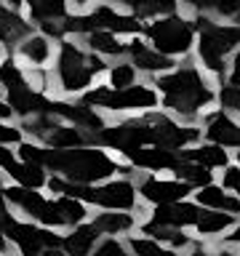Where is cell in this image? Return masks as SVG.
I'll return each instance as SVG.
<instances>
[{"mask_svg": "<svg viewBox=\"0 0 240 256\" xmlns=\"http://www.w3.org/2000/svg\"><path fill=\"white\" fill-rule=\"evenodd\" d=\"M158 94H163V104L174 115L195 118L200 110H206L214 102V91L200 75L198 67H176L155 80Z\"/></svg>", "mask_w": 240, "mask_h": 256, "instance_id": "1", "label": "cell"}, {"mask_svg": "<svg viewBox=\"0 0 240 256\" xmlns=\"http://www.w3.org/2000/svg\"><path fill=\"white\" fill-rule=\"evenodd\" d=\"M54 168L62 179L78 182V184H91L99 179H107L110 174L118 171V163L107 152L102 150H48L46 163Z\"/></svg>", "mask_w": 240, "mask_h": 256, "instance_id": "2", "label": "cell"}, {"mask_svg": "<svg viewBox=\"0 0 240 256\" xmlns=\"http://www.w3.org/2000/svg\"><path fill=\"white\" fill-rule=\"evenodd\" d=\"M192 30L200 32L198 56L203 62V67L208 72H214V75H222L227 54L240 43V27H235V24H219V22L208 19V16H198Z\"/></svg>", "mask_w": 240, "mask_h": 256, "instance_id": "3", "label": "cell"}, {"mask_svg": "<svg viewBox=\"0 0 240 256\" xmlns=\"http://www.w3.org/2000/svg\"><path fill=\"white\" fill-rule=\"evenodd\" d=\"M104 72V62L99 56L86 54L75 43H62L59 48V64H56V78L59 86L67 94H80L91 86V80Z\"/></svg>", "mask_w": 240, "mask_h": 256, "instance_id": "4", "label": "cell"}, {"mask_svg": "<svg viewBox=\"0 0 240 256\" xmlns=\"http://www.w3.org/2000/svg\"><path fill=\"white\" fill-rule=\"evenodd\" d=\"M0 83L6 86L8 91V107L11 112L22 118H32V115H46L51 110V99H46L43 94H38L35 88L27 83L24 72L16 67L14 59H8L3 67H0Z\"/></svg>", "mask_w": 240, "mask_h": 256, "instance_id": "5", "label": "cell"}, {"mask_svg": "<svg viewBox=\"0 0 240 256\" xmlns=\"http://www.w3.org/2000/svg\"><path fill=\"white\" fill-rule=\"evenodd\" d=\"M147 38L152 48L163 56H184L195 43V30L187 19L176 14L160 16L158 22H152L147 27Z\"/></svg>", "mask_w": 240, "mask_h": 256, "instance_id": "6", "label": "cell"}, {"mask_svg": "<svg viewBox=\"0 0 240 256\" xmlns=\"http://www.w3.org/2000/svg\"><path fill=\"white\" fill-rule=\"evenodd\" d=\"M86 107H102V110H150L158 107V91L150 86H128V88H96L88 91L83 99Z\"/></svg>", "mask_w": 240, "mask_h": 256, "instance_id": "7", "label": "cell"}, {"mask_svg": "<svg viewBox=\"0 0 240 256\" xmlns=\"http://www.w3.org/2000/svg\"><path fill=\"white\" fill-rule=\"evenodd\" d=\"M0 230H3L8 243H14L16 248H19L22 256H38L43 248L62 246V238L54 235L51 230H40L32 222H19V219H14L11 214L0 222Z\"/></svg>", "mask_w": 240, "mask_h": 256, "instance_id": "8", "label": "cell"}, {"mask_svg": "<svg viewBox=\"0 0 240 256\" xmlns=\"http://www.w3.org/2000/svg\"><path fill=\"white\" fill-rule=\"evenodd\" d=\"M3 195H6V200H11L16 208H22L30 219H38L43 227H62V216L56 211V203L54 200H46L40 192L14 184V187L3 190Z\"/></svg>", "mask_w": 240, "mask_h": 256, "instance_id": "9", "label": "cell"}, {"mask_svg": "<svg viewBox=\"0 0 240 256\" xmlns=\"http://www.w3.org/2000/svg\"><path fill=\"white\" fill-rule=\"evenodd\" d=\"M144 123H147V134H150L147 147H163V150L179 152L182 147H187L190 142H195L200 136L198 128H182L166 115H147Z\"/></svg>", "mask_w": 240, "mask_h": 256, "instance_id": "10", "label": "cell"}, {"mask_svg": "<svg viewBox=\"0 0 240 256\" xmlns=\"http://www.w3.org/2000/svg\"><path fill=\"white\" fill-rule=\"evenodd\" d=\"M102 144H107L110 150H118L123 155H134L139 147H147L150 144V134H147V123L144 118L139 120H123L118 126H110V128H102L99 136H96Z\"/></svg>", "mask_w": 240, "mask_h": 256, "instance_id": "11", "label": "cell"}, {"mask_svg": "<svg viewBox=\"0 0 240 256\" xmlns=\"http://www.w3.org/2000/svg\"><path fill=\"white\" fill-rule=\"evenodd\" d=\"M91 203L110 208V211H131L136 206V187L128 179H118L102 187H94V198Z\"/></svg>", "mask_w": 240, "mask_h": 256, "instance_id": "12", "label": "cell"}, {"mask_svg": "<svg viewBox=\"0 0 240 256\" xmlns=\"http://www.w3.org/2000/svg\"><path fill=\"white\" fill-rule=\"evenodd\" d=\"M200 208L192 206V203H166V206H158V211L152 214V227H171V230H182V227H190L200 219Z\"/></svg>", "mask_w": 240, "mask_h": 256, "instance_id": "13", "label": "cell"}, {"mask_svg": "<svg viewBox=\"0 0 240 256\" xmlns=\"http://www.w3.org/2000/svg\"><path fill=\"white\" fill-rule=\"evenodd\" d=\"M139 192L144 200L155 206H166V203H179V200L187 198L190 187L182 182H168V179H144L139 184Z\"/></svg>", "mask_w": 240, "mask_h": 256, "instance_id": "14", "label": "cell"}, {"mask_svg": "<svg viewBox=\"0 0 240 256\" xmlns=\"http://www.w3.org/2000/svg\"><path fill=\"white\" fill-rule=\"evenodd\" d=\"M48 115H59L64 120H70L75 128H88V131L99 134L104 123L99 118V112L94 107H86V104H67V102H51V110Z\"/></svg>", "mask_w": 240, "mask_h": 256, "instance_id": "15", "label": "cell"}, {"mask_svg": "<svg viewBox=\"0 0 240 256\" xmlns=\"http://www.w3.org/2000/svg\"><path fill=\"white\" fill-rule=\"evenodd\" d=\"M94 19L99 24V30H107V32H123V35H136V32H142V22L136 19L131 14H120L115 11L112 6H99L94 11Z\"/></svg>", "mask_w": 240, "mask_h": 256, "instance_id": "16", "label": "cell"}, {"mask_svg": "<svg viewBox=\"0 0 240 256\" xmlns=\"http://www.w3.org/2000/svg\"><path fill=\"white\" fill-rule=\"evenodd\" d=\"M206 136L219 147H240V123H235L227 112H216L208 118Z\"/></svg>", "mask_w": 240, "mask_h": 256, "instance_id": "17", "label": "cell"}, {"mask_svg": "<svg viewBox=\"0 0 240 256\" xmlns=\"http://www.w3.org/2000/svg\"><path fill=\"white\" fill-rule=\"evenodd\" d=\"M126 51L131 54L134 59V67L136 70H144V72H166V70H174V62L171 56H163L158 54L155 48H150L147 43H139V40H134V43L126 46Z\"/></svg>", "mask_w": 240, "mask_h": 256, "instance_id": "18", "label": "cell"}, {"mask_svg": "<svg viewBox=\"0 0 240 256\" xmlns=\"http://www.w3.org/2000/svg\"><path fill=\"white\" fill-rule=\"evenodd\" d=\"M179 152L163 150V147H139L131 155V163L139 168H150V171H174L179 163Z\"/></svg>", "mask_w": 240, "mask_h": 256, "instance_id": "19", "label": "cell"}, {"mask_svg": "<svg viewBox=\"0 0 240 256\" xmlns=\"http://www.w3.org/2000/svg\"><path fill=\"white\" fill-rule=\"evenodd\" d=\"M115 6H123L131 11L136 19H147V16H168L179 8V0H112Z\"/></svg>", "mask_w": 240, "mask_h": 256, "instance_id": "20", "label": "cell"}, {"mask_svg": "<svg viewBox=\"0 0 240 256\" xmlns=\"http://www.w3.org/2000/svg\"><path fill=\"white\" fill-rule=\"evenodd\" d=\"M96 238H99V230H96L94 224L75 227L72 235H67L62 240L64 254H67V256H91V248L96 246Z\"/></svg>", "mask_w": 240, "mask_h": 256, "instance_id": "21", "label": "cell"}, {"mask_svg": "<svg viewBox=\"0 0 240 256\" xmlns=\"http://www.w3.org/2000/svg\"><path fill=\"white\" fill-rule=\"evenodd\" d=\"M179 158L200 163L206 168H227V150L219 147V144H203V147H195V150H184Z\"/></svg>", "mask_w": 240, "mask_h": 256, "instance_id": "22", "label": "cell"}, {"mask_svg": "<svg viewBox=\"0 0 240 256\" xmlns=\"http://www.w3.org/2000/svg\"><path fill=\"white\" fill-rule=\"evenodd\" d=\"M198 203L200 206H208V208H216V211H230V214H240V200L230 198L224 187H214V184H206L200 187L198 192Z\"/></svg>", "mask_w": 240, "mask_h": 256, "instance_id": "23", "label": "cell"}, {"mask_svg": "<svg viewBox=\"0 0 240 256\" xmlns=\"http://www.w3.org/2000/svg\"><path fill=\"white\" fill-rule=\"evenodd\" d=\"M46 142H48V147H54V150H75V147L88 142V136L75 126H59L56 123L51 128V134L46 136Z\"/></svg>", "mask_w": 240, "mask_h": 256, "instance_id": "24", "label": "cell"}, {"mask_svg": "<svg viewBox=\"0 0 240 256\" xmlns=\"http://www.w3.org/2000/svg\"><path fill=\"white\" fill-rule=\"evenodd\" d=\"M8 176L19 184V187H27V190H38L46 184V171L43 166H32V163H14L8 166Z\"/></svg>", "mask_w": 240, "mask_h": 256, "instance_id": "25", "label": "cell"}, {"mask_svg": "<svg viewBox=\"0 0 240 256\" xmlns=\"http://www.w3.org/2000/svg\"><path fill=\"white\" fill-rule=\"evenodd\" d=\"M182 6L192 11L227 16V19H240V0H182Z\"/></svg>", "mask_w": 240, "mask_h": 256, "instance_id": "26", "label": "cell"}, {"mask_svg": "<svg viewBox=\"0 0 240 256\" xmlns=\"http://www.w3.org/2000/svg\"><path fill=\"white\" fill-rule=\"evenodd\" d=\"M30 32H32V27L22 19L19 14H14V11H8V8L0 6V40L16 43L19 38H27Z\"/></svg>", "mask_w": 240, "mask_h": 256, "instance_id": "27", "label": "cell"}, {"mask_svg": "<svg viewBox=\"0 0 240 256\" xmlns=\"http://www.w3.org/2000/svg\"><path fill=\"white\" fill-rule=\"evenodd\" d=\"M30 3V16L32 22L46 24L67 16V0H27Z\"/></svg>", "mask_w": 240, "mask_h": 256, "instance_id": "28", "label": "cell"}, {"mask_svg": "<svg viewBox=\"0 0 240 256\" xmlns=\"http://www.w3.org/2000/svg\"><path fill=\"white\" fill-rule=\"evenodd\" d=\"M174 174H176V179L182 184H187V187H206V184H211V179H214L206 166L192 163V160H179L174 168Z\"/></svg>", "mask_w": 240, "mask_h": 256, "instance_id": "29", "label": "cell"}, {"mask_svg": "<svg viewBox=\"0 0 240 256\" xmlns=\"http://www.w3.org/2000/svg\"><path fill=\"white\" fill-rule=\"evenodd\" d=\"M86 40H88V48H91L94 54H102V56H120V54H126V46L120 43L112 32H107V30L88 32Z\"/></svg>", "mask_w": 240, "mask_h": 256, "instance_id": "30", "label": "cell"}, {"mask_svg": "<svg viewBox=\"0 0 240 256\" xmlns=\"http://www.w3.org/2000/svg\"><path fill=\"white\" fill-rule=\"evenodd\" d=\"M19 54H22L30 64L40 67V64H46L48 56H51V43H48V38H43V35H30V38L22 43Z\"/></svg>", "mask_w": 240, "mask_h": 256, "instance_id": "31", "label": "cell"}, {"mask_svg": "<svg viewBox=\"0 0 240 256\" xmlns=\"http://www.w3.org/2000/svg\"><path fill=\"white\" fill-rule=\"evenodd\" d=\"M56 203V211H59L62 216V224H80L86 219V203L83 200H75V198H67V195H62L59 200H54Z\"/></svg>", "mask_w": 240, "mask_h": 256, "instance_id": "32", "label": "cell"}, {"mask_svg": "<svg viewBox=\"0 0 240 256\" xmlns=\"http://www.w3.org/2000/svg\"><path fill=\"white\" fill-rule=\"evenodd\" d=\"M99 232H107V235H118V232H126V230H131L134 227V219L128 214H102V216H96V219L91 222Z\"/></svg>", "mask_w": 240, "mask_h": 256, "instance_id": "33", "label": "cell"}, {"mask_svg": "<svg viewBox=\"0 0 240 256\" xmlns=\"http://www.w3.org/2000/svg\"><path fill=\"white\" fill-rule=\"evenodd\" d=\"M232 224V214H200V219L195 222V227L200 235H219Z\"/></svg>", "mask_w": 240, "mask_h": 256, "instance_id": "34", "label": "cell"}, {"mask_svg": "<svg viewBox=\"0 0 240 256\" xmlns=\"http://www.w3.org/2000/svg\"><path fill=\"white\" fill-rule=\"evenodd\" d=\"M131 248L136 256H176V251L160 248V243L152 238H131Z\"/></svg>", "mask_w": 240, "mask_h": 256, "instance_id": "35", "label": "cell"}, {"mask_svg": "<svg viewBox=\"0 0 240 256\" xmlns=\"http://www.w3.org/2000/svg\"><path fill=\"white\" fill-rule=\"evenodd\" d=\"M136 83V67L134 64H115L110 70V88H128Z\"/></svg>", "mask_w": 240, "mask_h": 256, "instance_id": "36", "label": "cell"}, {"mask_svg": "<svg viewBox=\"0 0 240 256\" xmlns=\"http://www.w3.org/2000/svg\"><path fill=\"white\" fill-rule=\"evenodd\" d=\"M19 155H22V163L43 166V163H46L48 150H43L40 144H30V142H24V144H19Z\"/></svg>", "mask_w": 240, "mask_h": 256, "instance_id": "37", "label": "cell"}, {"mask_svg": "<svg viewBox=\"0 0 240 256\" xmlns=\"http://www.w3.org/2000/svg\"><path fill=\"white\" fill-rule=\"evenodd\" d=\"M219 102L224 110H232L240 115V86H224L219 91Z\"/></svg>", "mask_w": 240, "mask_h": 256, "instance_id": "38", "label": "cell"}, {"mask_svg": "<svg viewBox=\"0 0 240 256\" xmlns=\"http://www.w3.org/2000/svg\"><path fill=\"white\" fill-rule=\"evenodd\" d=\"M91 256H128V254L118 240H104V243L96 248V254H91Z\"/></svg>", "mask_w": 240, "mask_h": 256, "instance_id": "39", "label": "cell"}, {"mask_svg": "<svg viewBox=\"0 0 240 256\" xmlns=\"http://www.w3.org/2000/svg\"><path fill=\"white\" fill-rule=\"evenodd\" d=\"M222 184H224L227 190H235L238 195H240V168H227V171H224Z\"/></svg>", "mask_w": 240, "mask_h": 256, "instance_id": "40", "label": "cell"}, {"mask_svg": "<svg viewBox=\"0 0 240 256\" xmlns=\"http://www.w3.org/2000/svg\"><path fill=\"white\" fill-rule=\"evenodd\" d=\"M16 142H22V131H19V128H11V126L0 123V144H16Z\"/></svg>", "mask_w": 240, "mask_h": 256, "instance_id": "41", "label": "cell"}, {"mask_svg": "<svg viewBox=\"0 0 240 256\" xmlns=\"http://www.w3.org/2000/svg\"><path fill=\"white\" fill-rule=\"evenodd\" d=\"M14 163V152L6 147V144H0V168H8Z\"/></svg>", "mask_w": 240, "mask_h": 256, "instance_id": "42", "label": "cell"}, {"mask_svg": "<svg viewBox=\"0 0 240 256\" xmlns=\"http://www.w3.org/2000/svg\"><path fill=\"white\" fill-rule=\"evenodd\" d=\"M230 86H240V54L232 62V72H230Z\"/></svg>", "mask_w": 240, "mask_h": 256, "instance_id": "43", "label": "cell"}, {"mask_svg": "<svg viewBox=\"0 0 240 256\" xmlns=\"http://www.w3.org/2000/svg\"><path fill=\"white\" fill-rule=\"evenodd\" d=\"M38 256H67V254H64V251H62V248H59V246H56V248H43V251H40Z\"/></svg>", "mask_w": 240, "mask_h": 256, "instance_id": "44", "label": "cell"}, {"mask_svg": "<svg viewBox=\"0 0 240 256\" xmlns=\"http://www.w3.org/2000/svg\"><path fill=\"white\" fill-rule=\"evenodd\" d=\"M6 216H8V200L3 195V190H0V222H3Z\"/></svg>", "mask_w": 240, "mask_h": 256, "instance_id": "45", "label": "cell"}, {"mask_svg": "<svg viewBox=\"0 0 240 256\" xmlns=\"http://www.w3.org/2000/svg\"><path fill=\"white\" fill-rule=\"evenodd\" d=\"M11 115H14V112H11V107L0 102V118H11Z\"/></svg>", "mask_w": 240, "mask_h": 256, "instance_id": "46", "label": "cell"}, {"mask_svg": "<svg viewBox=\"0 0 240 256\" xmlns=\"http://www.w3.org/2000/svg\"><path fill=\"white\" fill-rule=\"evenodd\" d=\"M6 248H8V240L3 235V230H0V251H6Z\"/></svg>", "mask_w": 240, "mask_h": 256, "instance_id": "47", "label": "cell"}, {"mask_svg": "<svg viewBox=\"0 0 240 256\" xmlns=\"http://www.w3.org/2000/svg\"><path fill=\"white\" fill-rule=\"evenodd\" d=\"M8 3H11V6H19V3H22V0H8Z\"/></svg>", "mask_w": 240, "mask_h": 256, "instance_id": "48", "label": "cell"}, {"mask_svg": "<svg viewBox=\"0 0 240 256\" xmlns=\"http://www.w3.org/2000/svg\"><path fill=\"white\" fill-rule=\"evenodd\" d=\"M219 256H235V254H230V251H222Z\"/></svg>", "mask_w": 240, "mask_h": 256, "instance_id": "49", "label": "cell"}, {"mask_svg": "<svg viewBox=\"0 0 240 256\" xmlns=\"http://www.w3.org/2000/svg\"><path fill=\"white\" fill-rule=\"evenodd\" d=\"M75 3H78V6H86V3H88V0H75Z\"/></svg>", "mask_w": 240, "mask_h": 256, "instance_id": "50", "label": "cell"}, {"mask_svg": "<svg viewBox=\"0 0 240 256\" xmlns=\"http://www.w3.org/2000/svg\"><path fill=\"white\" fill-rule=\"evenodd\" d=\"M192 256H206V254H200V251H195V254H192Z\"/></svg>", "mask_w": 240, "mask_h": 256, "instance_id": "51", "label": "cell"}, {"mask_svg": "<svg viewBox=\"0 0 240 256\" xmlns=\"http://www.w3.org/2000/svg\"><path fill=\"white\" fill-rule=\"evenodd\" d=\"M238 163H240V150H238Z\"/></svg>", "mask_w": 240, "mask_h": 256, "instance_id": "52", "label": "cell"}, {"mask_svg": "<svg viewBox=\"0 0 240 256\" xmlns=\"http://www.w3.org/2000/svg\"><path fill=\"white\" fill-rule=\"evenodd\" d=\"M0 184H3V174H0Z\"/></svg>", "mask_w": 240, "mask_h": 256, "instance_id": "53", "label": "cell"}, {"mask_svg": "<svg viewBox=\"0 0 240 256\" xmlns=\"http://www.w3.org/2000/svg\"><path fill=\"white\" fill-rule=\"evenodd\" d=\"M0 56H3V51H0Z\"/></svg>", "mask_w": 240, "mask_h": 256, "instance_id": "54", "label": "cell"}]
</instances>
